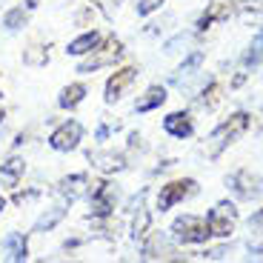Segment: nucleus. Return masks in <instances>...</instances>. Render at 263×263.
Segmentation results:
<instances>
[{
    "mask_svg": "<svg viewBox=\"0 0 263 263\" xmlns=\"http://www.w3.org/2000/svg\"><path fill=\"white\" fill-rule=\"evenodd\" d=\"M115 54H118V43H115V46L109 49V52H106V54H98V58L86 60V63L80 66V72H95L98 66H103V63H112V60H115Z\"/></svg>",
    "mask_w": 263,
    "mask_h": 263,
    "instance_id": "2eb2a0df",
    "label": "nucleus"
},
{
    "mask_svg": "<svg viewBox=\"0 0 263 263\" xmlns=\"http://www.w3.org/2000/svg\"><path fill=\"white\" fill-rule=\"evenodd\" d=\"M186 40H189V34H178V37H172L169 43H166V52H178V46H186Z\"/></svg>",
    "mask_w": 263,
    "mask_h": 263,
    "instance_id": "4be33fe9",
    "label": "nucleus"
},
{
    "mask_svg": "<svg viewBox=\"0 0 263 263\" xmlns=\"http://www.w3.org/2000/svg\"><path fill=\"white\" fill-rule=\"evenodd\" d=\"M23 20H26V17H23V9H14V12L6 14V29H12V32H14V29H20Z\"/></svg>",
    "mask_w": 263,
    "mask_h": 263,
    "instance_id": "6ab92c4d",
    "label": "nucleus"
},
{
    "mask_svg": "<svg viewBox=\"0 0 263 263\" xmlns=\"http://www.w3.org/2000/svg\"><path fill=\"white\" fill-rule=\"evenodd\" d=\"M29 6H34V0H29Z\"/></svg>",
    "mask_w": 263,
    "mask_h": 263,
    "instance_id": "b1692460",
    "label": "nucleus"
},
{
    "mask_svg": "<svg viewBox=\"0 0 263 263\" xmlns=\"http://www.w3.org/2000/svg\"><path fill=\"white\" fill-rule=\"evenodd\" d=\"M246 126H249V118H246L243 112H237V115H232L226 123H220L215 132H212V138H209V158H215V155H220V152L226 149L229 143H235L240 135L246 132Z\"/></svg>",
    "mask_w": 263,
    "mask_h": 263,
    "instance_id": "f257e3e1",
    "label": "nucleus"
},
{
    "mask_svg": "<svg viewBox=\"0 0 263 263\" xmlns=\"http://www.w3.org/2000/svg\"><path fill=\"white\" fill-rule=\"evenodd\" d=\"M172 235H175V240H180V243H203V240H209V237H212V232H209L206 217L183 215V217L175 220Z\"/></svg>",
    "mask_w": 263,
    "mask_h": 263,
    "instance_id": "f03ea898",
    "label": "nucleus"
},
{
    "mask_svg": "<svg viewBox=\"0 0 263 263\" xmlns=\"http://www.w3.org/2000/svg\"><path fill=\"white\" fill-rule=\"evenodd\" d=\"M206 223H209V232L215 237H229L235 232V223H237V209L235 203L223 200V203H217L215 209L206 215Z\"/></svg>",
    "mask_w": 263,
    "mask_h": 263,
    "instance_id": "7ed1b4c3",
    "label": "nucleus"
},
{
    "mask_svg": "<svg viewBox=\"0 0 263 263\" xmlns=\"http://www.w3.org/2000/svg\"><path fill=\"white\" fill-rule=\"evenodd\" d=\"M60 217H63V209H60V206H58V209H52V212H49V215H43V217H40V220H37V223H34V232L52 229V226L58 223Z\"/></svg>",
    "mask_w": 263,
    "mask_h": 263,
    "instance_id": "f3484780",
    "label": "nucleus"
},
{
    "mask_svg": "<svg viewBox=\"0 0 263 263\" xmlns=\"http://www.w3.org/2000/svg\"><path fill=\"white\" fill-rule=\"evenodd\" d=\"M3 249L9 252V260H26V240H23V235H17V232H12V235L3 240Z\"/></svg>",
    "mask_w": 263,
    "mask_h": 263,
    "instance_id": "f8f14e48",
    "label": "nucleus"
},
{
    "mask_svg": "<svg viewBox=\"0 0 263 263\" xmlns=\"http://www.w3.org/2000/svg\"><path fill=\"white\" fill-rule=\"evenodd\" d=\"M98 43H100V34L98 32H86V34H80L78 40H72L66 52H69V54H89V52H95Z\"/></svg>",
    "mask_w": 263,
    "mask_h": 263,
    "instance_id": "1a4fd4ad",
    "label": "nucleus"
},
{
    "mask_svg": "<svg viewBox=\"0 0 263 263\" xmlns=\"http://www.w3.org/2000/svg\"><path fill=\"white\" fill-rule=\"evenodd\" d=\"M249 232H255L257 237H263V209L249 217Z\"/></svg>",
    "mask_w": 263,
    "mask_h": 263,
    "instance_id": "aec40b11",
    "label": "nucleus"
},
{
    "mask_svg": "<svg viewBox=\"0 0 263 263\" xmlns=\"http://www.w3.org/2000/svg\"><path fill=\"white\" fill-rule=\"evenodd\" d=\"M260 58H263V32L257 34V37H255V43L249 46V52H246V60H243V63H246V66H255Z\"/></svg>",
    "mask_w": 263,
    "mask_h": 263,
    "instance_id": "a211bd4d",
    "label": "nucleus"
},
{
    "mask_svg": "<svg viewBox=\"0 0 263 263\" xmlns=\"http://www.w3.org/2000/svg\"><path fill=\"white\" fill-rule=\"evenodd\" d=\"M135 78H138V69H120V72H115V78H109V83H106V103H115V100L123 98V92L135 83Z\"/></svg>",
    "mask_w": 263,
    "mask_h": 263,
    "instance_id": "423d86ee",
    "label": "nucleus"
},
{
    "mask_svg": "<svg viewBox=\"0 0 263 263\" xmlns=\"http://www.w3.org/2000/svg\"><path fill=\"white\" fill-rule=\"evenodd\" d=\"M200 63H203V52H195L183 66H180V74H178V78H172V83H178L180 78H189V74H195V69H197Z\"/></svg>",
    "mask_w": 263,
    "mask_h": 263,
    "instance_id": "dca6fc26",
    "label": "nucleus"
},
{
    "mask_svg": "<svg viewBox=\"0 0 263 263\" xmlns=\"http://www.w3.org/2000/svg\"><path fill=\"white\" fill-rule=\"evenodd\" d=\"M80 138H83L80 123L78 120H66L52 138H49V143H52V149H58V152H69V149H74V146L80 143Z\"/></svg>",
    "mask_w": 263,
    "mask_h": 263,
    "instance_id": "20e7f679",
    "label": "nucleus"
},
{
    "mask_svg": "<svg viewBox=\"0 0 263 263\" xmlns=\"http://www.w3.org/2000/svg\"><path fill=\"white\" fill-rule=\"evenodd\" d=\"M189 192H195V180H175V183H166L158 195V209L160 212L172 209V206L178 203V200H183Z\"/></svg>",
    "mask_w": 263,
    "mask_h": 263,
    "instance_id": "39448f33",
    "label": "nucleus"
},
{
    "mask_svg": "<svg viewBox=\"0 0 263 263\" xmlns=\"http://www.w3.org/2000/svg\"><path fill=\"white\" fill-rule=\"evenodd\" d=\"M0 212H3V197H0Z\"/></svg>",
    "mask_w": 263,
    "mask_h": 263,
    "instance_id": "5701e85b",
    "label": "nucleus"
},
{
    "mask_svg": "<svg viewBox=\"0 0 263 263\" xmlns=\"http://www.w3.org/2000/svg\"><path fill=\"white\" fill-rule=\"evenodd\" d=\"M143 192H140V197H138V217H135V237H140V235H146V229H149V212L143 209Z\"/></svg>",
    "mask_w": 263,
    "mask_h": 263,
    "instance_id": "4468645a",
    "label": "nucleus"
},
{
    "mask_svg": "<svg viewBox=\"0 0 263 263\" xmlns=\"http://www.w3.org/2000/svg\"><path fill=\"white\" fill-rule=\"evenodd\" d=\"M163 0H138V14H152L155 9H160Z\"/></svg>",
    "mask_w": 263,
    "mask_h": 263,
    "instance_id": "412c9836",
    "label": "nucleus"
},
{
    "mask_svg": "<svg viewBox=\"0 0 263 263\" xmlns=\"http://www.w3.org/2000/svg\"><path fill=\"white\" fill-rule=\"evenodd\" d=\"M20 178H23V160L20 158H12V160H6V163L0 166V180H3L6 186H14Z\"/></svg>",
    "mask_w": 263,
    "mask_h": 263,
    "instance_id": "9b49d317",
    "label": "nucleus"
},
{
    "mask_svg": "<svg viewBox=\"0 0 263 263\" xmlns=\"http://www.w3.org/2000/svg\"><path fill=\"white\" fill-rule=\"evenodd\" d=\"M83 98H86V89L80 83H74V86H69V89H63V95H60V106H63V109H74Z\"/></svg>",
    "mask_w": 263,
    "mask_h": 263,
    "instance_id": "ddd939ff",
    "label": "nucleus"
},
{
    "mask_svg": "<svg viewBox=\"0 0 263 263\" xmlns=\"http://www.w3.org/2000/svg\"><path fill=\"white\" fill-rule=\"evenodd\" d=\"M229 14H232V0H212L197 26H200V32H203V29H209L215 20H226Z\"/></svg>",
    "mask_w": 263,
    "mask_h": 263,
    "instance_id": "0eeeda50",
    "label": "nucleus"
},
{
    "mask_svg": "<svg viewBox=\"0 0 263 263\" xmlns=\"http://www.w3.org/2000/svg\"><path fill=\"white\" fill-rule=\"evenodd\" d=\"M163 129L169 132L172 138H189L192 135V120H189V115H183V112H175V115H169V118L163 120Z\"/></svg>",
    "mask_w": 263,
    "mask_h": 263,
    "instance_id": "6e6552de",
    "label": "nucleus"
},
{
    "mask_svg": "<svg viewBox=\"0 0 263 263\" xmlns=\"http://www.w3.org/2000/svg\"><path fill=\"white\" fill-rule=\"evenodd\" d=\"M163 103H166V92L160 86H155V89L146 92V98H140L138 103H135V112H152V109H158V106H163Z\"/></svg>",
    "mask_w": 263,
    "mask_h": 263,
    "instance_id": "9d476101",
    "label": "nucleus"
}]
</instances>
